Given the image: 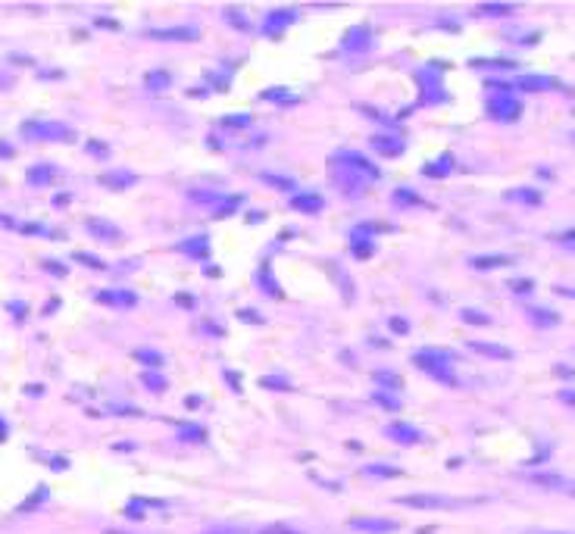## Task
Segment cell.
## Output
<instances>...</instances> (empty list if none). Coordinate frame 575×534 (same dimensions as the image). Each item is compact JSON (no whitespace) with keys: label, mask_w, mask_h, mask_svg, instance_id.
<instances>
[{"label":"cell","mask_w":575,"mask_h":534,"mask_svg":"<svg viewBox=\"0 0 575 534\" xmlns=\"http://www.w3.org/2000/svg\"><path fill=\"white\" fill-rule=\"evenodd\" d=\"M157 38H197L194 29H176V31H153Z\"/></svg>","instance_id":"7a4b0ae2"},{"label":"cell","mask_w":575,"mask_h":534,"mask_svg":"<svg viewBox=\"0 0 575 534\" xmlns=\"http://www.w3.org/2000/svg\"><path fill=\"white\" fill-rule=\"evenodd\" d=\"M109 534H122V531H109Z\"/></svg>","instance_id":"5b68a950"},{"label":"cell","mask_w":575,"mask_h":534,"mask_svg":"<svg viewBox=\"0 0 575 534\" xmlns=\"http://www.w3.org/2000/svg\"><path fill=\"white\" fill-rule=\"evenodd\" d=\"M204 534H247L244 528H213V531H204Z\"/></svg>","instance_id":"3957f363"},{"label":"cell","mask_w":575,"mask_h":534,"mask_svg":"<svg viewBox=\"0 0 575 534\" xmlns=\"http://www.w3.org/2000/svg\"><path fill=\"white\" fill-rule=\"evenodd\" d=\"M357 528H369V531H394L397 525H394V522H385V519H363V522H357Z\"/></svg>","instance_id":"6da1fadb"},{"label":"cell","mask_w":575,"mask_h":534,"mask_svg":"<svg viewBox=\"0 0 575 534\" xmlns=\"http://www.w3.org/2000/svg\"><path fill=\"white\" fill-rule=\"evenodd\" d=\"M263 534H297V531H291V528H266Z\"/></svg>","instance_id":"277c9868"}]
</instances>
